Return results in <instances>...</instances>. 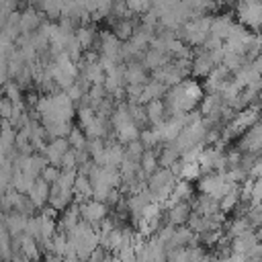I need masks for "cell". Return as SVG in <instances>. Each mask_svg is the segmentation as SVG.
Segmentation results:
<instances>
[{
  "label": "cell",
  "instance_id": "obj_1",
  "mask_svg": "<svg viewBox=\"0 0 262 262\" xmlns=\"http://www.w3.org/2000/svg\"><path fill=\"white\" fill-rule=\"evenodd\" d=\"M203 96H205L203 86L196 84L192 78H186L178 86L168 88V92L164 96L166 115L170 117V115H176V113H192V111H196Z\"/></svg>",
  "mask_w": 262,
  "mask_h": 262
},
{
  "label": "cell",
  "instance_id": "obj_2",
  "mask_svg": "<svg viewBox=\"0 0 262 262\" xmlns=\"http://www.w3.org/2000/svg\"><path fill=\"white\" fill-rule=\"evenodd\" d=\"M211 18H213V14H211V16H199V18L186 20L184 25L178 27L176 39H180L184 45H188V47H192V49H194V47H201V45L207 41V37H209Z\"/></svg>",
  "mask_w": 262,
  "mask_h": 262
},
{
  "label": "cell",
  "instance_id": "obj_3",
  "mask_svg": "<svg viewBox=\"0 0 262 262\" xmlns=\"http://www.w3.org/2000/svg\"><path fill=\"white\" fill-rule=\"evenodd\" d=\"M235 16L248 31H262V2H242L235 6Z\"/></svg>",
  "mask_w": 262,
  "mask_h": 262
},
{
  "label": "cell",
  "instance_id": "obj_4",
  "mask_svg": "<svg viewBox=\"0 0 262 262\" xmlns=\"http://www.w3.org/2000/svg\"><path fill=\"white\" fill-rule=\"evenodd\" d=\"M229 184L221 174L217 172H211V174H203L199 180H196V188H199V194H207L215 201H221V196L229 190Z\"/></svg>",
  "mask_w": 262,
  "mask_h": 262
},
{
  "label": "cell",
  "instance_id": "obj_5",
  "mask_svg": "<svg viewBox=\"0 0 262 262\" xmlns=\"http://www.w3.org/2000/svg\"><path fill=\"white\" fill-rule=\"evenodd\" d=\"M78 207H80V219L90 223L96 231H98V225L108 217V207L104 203H100V201L88 199V201L78 203Z\"/></svg>",
  "mask_w": 262,
  "mask_h": 262
},
{
  "label": "cell",
  "instance_id": "obj_6",
  "mask_svg": "<svg viewBox=\"0 0 262 262\" xmlns=\"http://www.w3.org/2000/svg\"><path fill=\"white\" fill-rule=\"evenodd\" d=\"M121 41L113 35V31H108V29H104V31H100L98 33V43H96V53L100 55V57H106V59H113V61H117V63H123L121 61Z\"/></svg>",
  "mask_w": 262,
  "mask_h": 262
},
{
  "label": "cell",
  "instance_id": "obj_7",
  "mask_svg": "<svg viewBox=\"0 0 262 262\" xmlns=\"http://www.w3.org/2000/svg\"><path fill=\"white\" fill-rule=\"evenodd\" d=\"M237 151L242 154H254L258 156L262 151V121H258L256 125H252L239 139L237 143Z\"/></svg>",
  "mask_w": 262,
  "mask_h": 262
},
{
  "label": "cell",
  "instance_id": "obj_8",
  "mask_svg": "<svg viewBox=\"0 0 262 262\" xmlns=\"http://www.w3.org/2000/svg\"><path fill=\"white\" fill-rule=\"evenodd\" d=\"M43 20H45V16L33 4H27L25 10H20V25H18L20 35H33V33H37Z\"/></svg>",
  "mask_w": 262,
  "mask_h": 262
},
{
  "label": "cell",
  "instance_id": "obj_9",
  "mask_svg": "<svg viewBox=\"0 0 262 262\" xmlns=\"http://www.w3.org/2000/svg\"><path fill=\"white\" fill-rule=\"evenodd\" d=\"M166 217H168V223L174 225V227H182L186 225L190 213H192V205L188 201H180V203H174L170 207H166Z\"/></svg>",
  "mask_w": 262,
  "mask_h": 262
},
{
  "label": "cell",
  "instance_id": "obj_10",
  "mask_svg": "<svg viewBox=\"0 0 262 262\" xmlns=\"http://www.w3.org/2000/svg\"><path fill=\"white\" fill-rule=\"evenodd\" d=\"M70 149V143H68V139H51V141H47V147H45V151H43V156H45V160H47V164L49 166H55V168H59L61 166V158H63V154Z\"/></svg>",
  "mask_w": 262,
  "mask_h": 262
},
{
  "label": "cell",
  "instance_id": "obj_11",
  "mask_svg": "<svg viewBox=\"0 0 262 262\" xmlns=\"http://www.w3.org/2000/svg\"><path fill=\"white\" fill-rule=\"evenodd\" d=\"M49 184L43 180V178H37L31 186V190L27 192V196L31 199V203L35 205L37 211H43L47 207V201H49Z\"/></svg>",
  "mask_w": 262,
  "mask_h": 262
},
{
  "label": "cell",
  "instance_id": "obj_12",
  "mask_svg": "<svg viewBox=\"0 0 262 262\" xmlns=\"http://www.w3.org/2000/svg\"><path fill=\"white\" fill-rule=\"evenodd\" d=\"M213 68H215V63L209 57V53L201 51V49H194V59L190 61V74L196 76V78H207L213 72Z\"/></svg>",
  "mask_w": 262,
  "mask_h": 262
},
{
  "label": "cell",
  "instance_id": "obj_13",
  "mask_svg": "<svg viewBox=\"0 0 262 262\" xmlns=\"http://www.w3.org/2000/svg\"><path fill=\"white\" fill-rule=\"evenodd\" d=\"M27 221L29 217L25 215H18V213H6V215H0V223L8 229L10 237H18V235H25V229H27Z\"/></svg>",
  "mask_w": 262,
  "mask_h": 262
},
{
  "label": "cell",
  "instance_id": "obj_14",
  "mask_svg": "<svg viewBox=\"0 0 262 262\" xmlns=\"http://www.w3.org/2000/svg\"><path fill=\"white\" fill-rule=\"evenodd\" d=\"M170 59H172V57H170L168 53H164V51H156V49H149V47H147V51L143 53V57H141L139 63L145 68V72H156V70L164 68Z\"/></svg>",
  "mask_w": 262,
  "mask_h": 262
},
{
  "label": "cell",
  "instance_id": "obj_15",
  "mask_svg": "<svg viewBox=\"0 0 262 262\" xmlns=\"http://www.w3.org/2000/svg\"><path fill=\"white\" fill-rule=\"evenodd\" d=\"M123 80H125V86H145L149 76L145 72V68L141 63H125V74H123Z\"/></svg>",
  "mask_w": 262,
  "mask_h": 262
},
{
  "label": "cell",
  "instance_id": "obj_16",
  "mask_svg": "<svg viewBox=\"0 0 262 262\" xmlns=\"http://www.w3.org/2000/svg\"><path fill=\"white\" fill-rule=\"evenodd\" d=\"M231 25H233V18H231L229 14H213L209 35L215 37V39H219V41H225Z\"/></svg>",
  "mask_w": 262,
  "mask_h": 262
},
{
  "label": "cell",
  "instance_id": "obj_17",
  "mask_svg": "<svg viewBox=\"0 0 262 262\" xmlns=\"http://www.w3.org/2000/svg\"><path fill=\"white\" fill-rule=\"evenodd\" d=\"M168 88L162 84V82H156V80H147V84L143 86V92H141V98H139V104H147L151 100H164Z\"/></svg>",
  "mask_w": 262,
  "mask_h": 262
},
{
  "label": "cell",
  "instance_id": "obj_18",
  "mask_svg": "<svg viewBox=\"0 0 262 262\" xmlns=\"http://www.w3.org/2000/svg\"><path fill=\"white\" fill-rule=\"evenodd\" d=\"M258 242H260V239H258L256 231H254V229H250V231H246L244 235H239V237L231 239V254L246 256V254H248V252H250Z\"/></svg>",
  "mask_w": 262,
  "mask_h": 262
},
{
  "label": "cell",
  "instance_id": "obj_19",
  "mask_svg": "<svg viewBox=\"0 0 262 262\" xmlns=\"http://www.w3.org/2000/svg\"><path fill=\"white\" fill-rule=\"evenodd\" d=\"M76 41L78 45L82 47V51H90V47H94L98 43V35H96V29L94 25H82L76 29Z\"/></svg>",
  "mask_w": 262,
  "mask_h": 262
},
{
  "label": "cell",
  "instance_id": "obj_20",
  "mask_svg": "<svg viewBox=\"0 0 262 262\" xmlns=\"http://www.w3.org/2000/svg\"><path fill=\"white\" fill-rule=\"evenodd\" d=\"M143 106H145V115H147L149 127H158V125H162V123L168 119L164 100H151V102H147V104H143Z\"/></svg>",
  "mask_w": 262,
  "mask_h": 262
},
{
  "label": "cell",
  "instance_id": "obj_21",
  "mask_svg": "<svg viewBox=\"0 0 262 262\" xmlns=\"http://www.w3.org/2000/svg\"><path fill=\"white\" fill-rule=\"evenodd\" d=\"M180 160V149L174 143H162L158 151V166L160 168H170Z\"/></svg>",
  "mask_w": 262,
  "mask_h": 262
},
{
  "label": "cell",
  "instance_id": "obj_22",
  "mask_svg": "<svg viewBox=\"0 0 262 262\" xmlns=\"http://www.w3.org/2000/svg\"><path fill=\"white\" fill-rule=\"evenodd\" d=\"M18 254H23L29 262H39V258H41V248H39V244H37L33 237H29V235H20V248H18Z\"/></svg>",
  "mask_w": 262,
  "mask_h": 262
},
{
  "label": "cell",
  "instance_id": "obj_23",
  "mask_svg": "<svg viewBox=\"0 0 262 262\" xmlns=\"http://www.w3.org/2000/svg\"><path fill=\"white\" fill-rule=\"evenodd\" d=\"M135 23H137V20H133V18H119V20H115V23H113V35H115L121 43L129 41L131 35H133Z\"/></svg>",
  "mask_w": 262,
  "mask_h": 262
},
{
  "label": "cell",
  "instance_id": "obj_24",
  "mask_svg": "<svg viewBox=\"0 0 262 262\" xmlns=\"http://www.w3.org/2000/svg\"><path fill=\"white\" fill-rule=\"evenodd\" d=\"M158 151L160 149H145L143 151V156H141V160H139V168H141V172L149 178L160 166H158Z\"/></svg>",
  "mask_w": 262,
  "mask_h": 262
},
{
  "label": "cell",
  "instance_id": "obj_25",
  "mask_svg": "<svg viewBox=\"0 0 262 262\" xmlns=\"http://www.w3.org/2000/svg\"><path fill=\"white\" fill-rule=\"evenodd\" d=\"M115 137H117V141H119L121 145H127V143H131V141H137V139H139V129H137L133 123H129V125H125V127L115 129Z\"/></svg>",
  "mask_w": 262,
  "mask_h": 262
},
{
  "label": "cell",
  "instance_id": "obj_26",
  "mask_svg": "<svg viewBox=\"0 0 262 262\" xmlns=\"http://www.w3.org/2000/svg\"><path fill=\"white\" fill-rule=\"evenodd\" d=\"M127 104H129V102H127ZM129 115H131L133 125H135L139 131H143V129L149 127L147 115H145V106H143V104H129Z\"/></svg>",
  "mask_w": 262,
  "mask_h": 262
},
{
  "label": "cell",
  "instance_id": "obj_27",
  "mask_svg": "<svg viewBox=\"0 0 262 262\" xmlns=\"http://www.w3.org/2000/svg\"><path fill=\"white\" fill-rule=\"evenodd\" d=\"M68 143H70V149H74V151H84L86 149V135H84V131L80 129V127H72V131L68 133Z\"/></svg>",
  "mask_w": 262,
  "mask_h": 262
},
{
  "label": "cell",
  "instance_id": "obj_28",
  "mask_svg": "<svg viewBox=\"0 0 262 262\" xmlns=\"http://www.w3.org/2000/svg\"><path fill=\"white\" fill-rule=\"evenodd\" d=\"M16 133H18V131H16L8 121H4V123H2V129H0V141H2V145H4V149H6V151L14 147Z\"/></svg>",
  "mask_w": 262,
  "mask_h": 262
},
{
  "label": "cell",
  "instance_id": "obj_29",
  "mask_svg": "<svg viewBox=\"0 0 262 262\" xmlns=\"http://www.w3.org/2000/svg\"><path fill=\"white\" fill-rule=\"evenodd\" d=\"M0 90H2V96H6L12 104H20V102H23V90L18 88V84H16V82L8 80Z\"/></svg>",
  "mask_w": 262,
  "mask_h": 262
},
{
  "label": "cell",
  "instance_id": "obj_30",
  "mask_svg": "<svg viewBox=\"0 0 262 262\" xmlns=\"http://www.w3.org/2000/svg\"><path fill=\"white\" fill-rule=\"evenodd\" d=\"M143 151H145V147H143V143H141L139 139H137V141H131V143L125 145V158L133 160V162H139L141 156H143Z\"/></svg>",
  "mask_w": 262,
  "mask_h": 262
},
{
  "label": "cell",
  "instance_id": "obj_31",
  "mask_svg": "<svg viewBox=\"0 0 262 262\" xmlns=\"http://www.w3.org/2000/svg\"><path fill=\"white\" fill-rule=\"evenodd\" d=\"M115 254H117L115 258H119V262H137V252H135L133 244H123Z\"/></svg>",
  "mask_w": 262,
  "mask_h": 262
},
{
  "label": "cell",
  "instance_id": "obj_32",
  "mask_svg": "<svg viewBox=\"0 0 262 262\" xmlns=\"http://www.w3.org/2000/svg\"><path fill=\"white\" fill-rule=\"evenodd\" d=\"M61 170H76L78 168V151H74V149H68L66 154H63V158H61V166H59Z\"/></svg>",
  "mask_w": 262,
  "mask_h": 262
},
{
  "label": "cell",
  "instance_id": "obj_33",
  "mask_svg": "<svg viewBox=\"0 0 262 262\" xmlns=\"http://www.w3.org/2000/svg\"><path fill=\"white\" fill-rule=\"evenodd\" d=\"M131 16H141L151 8V2H125Z\"/></svg>",
  "mask_w": 262,
  "mask_h": 262
},
{
  "label": "cell",
  "instance_id": "obj_34",
  "mask_svg": "<svg viewBox=\"0 0 262 262\" xmlns=\"http://www.w3.org/2000/svg\"><path fill=\"white\" fill-rule=\"evenodd\" d=\"M59 174H61V168H55V166H45L39 178H43V180H45V182L51 186V184H55V182H57Z\"/></svg>",
  "mask_w": 262,
  "mask_h": 262
},
{
  "label": "cell",
  "instance_id": "obj_35",
  "mask_svg": "<svg viewBox=\"0 0 262 262\" xmlns=\"http://www.w3.org/2000/svg\"><path fill=\"white\" fill-rule=\"evenodd\" d=\"M8 51H0V88L8 82Z\"/></svg>",
  "mask_w": 262,
  "mask_h": 262
},
{
  "label": "cell",
  "instance_id": "obj_36",
  "mask_svg": "<svg viewBox=\"0 0 262 262\" xmlns=\"http://www.w3.org/2000/svg\"><path fill=\"white\" fill-rule=\"evenodd\" d=\"M10 115H12V102H10L6 96H0V117H2L4 121H8Z\"/></svg>",
  "mask_w": 262,
  "mask_h": 262
},
{
  "label": "cell",
  "instance_id": "obj_37",
  "mask_svg": "<svg viewBox=\"0 0 262 262\" xmlns=\"http://www.w3.org/2000/svg\"><path fill=\"white\" fill-rule=\"evenodd\" d=\"M250 63H252V68L256 70V74H258V76H262V53H260L258 57H254Z\"/></svg>",
  "mask_w": 262,
  "mask_h": 262
},
{
  "label": "cell",
  "instance_id": "obj_38",
  "mask_svg": "<svg viewBox=\"0 0 262 262\" xmlns=\"http://www.w3.org/2000/svg\"><path fill=\"white\" fill-rule=\"evenodd\" d=\"M10 262H29V260H27L23 254H14V256L10 258Z\"/></svg>",
  "mask_w": 262,
  "mask_h": 262
},
{
  "label": "cell",
  "instance_id": "obj_39",
  "mask_svg": "<svg viewBox=\"0 0 262 262\" xmlns=\"http://www.w3.org/2000/svg\"><path fill=\"white\" fill-rule=\"evenodd\" d=\"M256 104H258V106H260V108H262V92H260V94H258V98H256Z\"/></svg>",
  "mask_w": 262,
  "mask_h": 262
},
{
  "label": "cell",
  "instance_id": "obj_40",
  "mask_svg": "<svg viewBox=\"0 0 262 262\" xmlns=\"http://www.w3.org/2000/svg\"><path fill=\"white\" fill-rule=\"evenodd\" d=\"M104 262H119V258H115V256H106Z\"/></svg>",
  "mask_w": 262,
  "mask_h": 262
},
{
  "label": "cell",
  "instance_id": "obj_41",
  "mask_svg": "<svg viewBox=\"0 0 262 262\" xmlns=\"http://www.w3.org/2000/svg\"><path fill=\"white\" fill-rule=\"evenodd\" d=\"M2 123H4V119H2V117H0V129H2Z\"/></svg>",
  "mask_w": 262,
  "mask_h": 262
}]
</instances>
